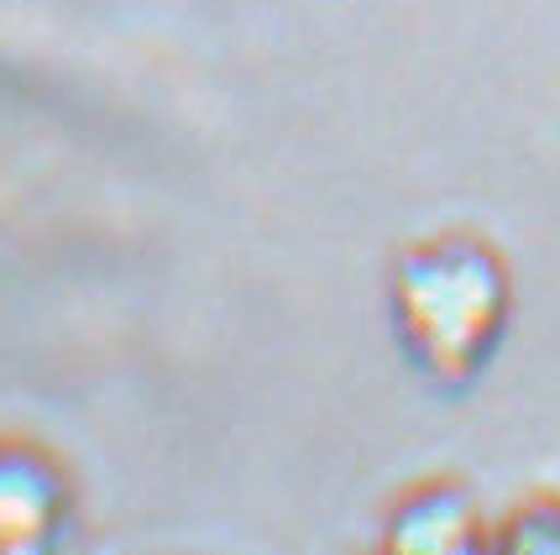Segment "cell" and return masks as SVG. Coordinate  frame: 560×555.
<instances>
[{
  "label": "cell",
  "mask_w": 560,
  "mask_h": 555,
  "mask_svg": "<svg viewBox=\"0 0 560 555\" xmlns=\"http://www.w3.org/2000/svg\"><path fill=\"white\" fill-rule=\"evenodd\" d=\"M509 314V284L488 252L440 246L398 267V320L424 362L462 378L488 357Z\"/></svg>",
  "instance_id": "1"
},
{
  "label": "cell",
  "mask_w": 560,
  "mask_h": 555,
  "mask_svg": "<svg viewBox=\"0 0 560 555\" xmlns=\"http://www.w3.org/2000/svg\"><path fill=\"white\" fill-rule=\"evenodd\" d=\"M63 493L43 461H0V551H37L58 524Z\"/></svg>",
  "instance_id": "2"
},
{
  "label": "cell",
  "mask_w": 560,
  "mask_h": 555,
  "mask_svg": "<svg viewBox=\"0 0 560 555\" xmlns=\"http://www.w3.org/2000/svg\"><path fill=\"white\" fill-rule=\"evenodd\" d=\"M388 540L398 551H415V555L466 551L477 540V508L466 504L462 493H424V498H415L398 513Z\"/></svg>",
  "instance_id": "3"
}]
</instances>
